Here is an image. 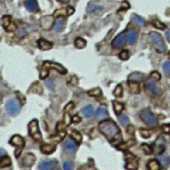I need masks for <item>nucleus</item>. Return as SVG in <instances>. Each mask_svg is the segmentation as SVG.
<instances>
[{"instance_id": "obj_1", "label": "nucleus", "mask_w": 170, "mask_h": 170, "mask_svg": "<svg viewBox=\"0 0 170 170\" xmlns=\"http://www.w3.org/2000/svg\"><path fill=\"white\" fill-rule=\"evenodd\" d=\"M99 128L102 134L106 136V139L110 140V142L121 140L120 129L117 125V123L112 120L109 119V120L102 121L99 125Z\"/></svg>"}, {"instance_id": "obj_2", "label": "nucleus", "mask_w": 170, "mask_h": 170, "mask_svg": "<svg viewBox=\"0 0 170 170\" xmlns=\"http://www.w3.org/2000/svg\"><path fill=\"white\" fill-rule=\"evenodd\" d=\"M50 69H55L57 72H59L61 74H66L67 72L66 69L63 66L59 65V64L51 62V61H45L43 63V65H42V69H41L40 78L44 79L45 77H47V76L49 75V72Z\"/></svg>"}, {"instance_id": "obj_3", "label": "nucleus", "mask_w": 170, "mask_h": 170, "mask_svg": "<svg viewBox=\"0 0 170 170\" xmlns=\"http://www.w3.org/2000/svg\"><path fill=\"white\" fill-rule=\"evenodd\" d=\"M140 118L150 127H156L157 125V117L149 109H144L140 113Z\"/></svg>"}, {"instance_id": "obj_4", "label": "nucleus", "mask_w": 170, "mask_h": 170, "mask_svg": "<svg viewBox=\"0 0 170 170\" xmlns=\"http://www.w3.org/2000/svg\"><path fill=\"white\" fill-rule=\"evenodd\" d=\"M21 104L19 102L18 100L16 99H11L7 101L6 106H5V109L7 110L8 114L11 117H15L16 116L19 111L21 110Z\"/></svg>"}, {"instance_id": "obj_5", "label": "nucleus", "mask_w": 170, "mask_h": 170, "mask_svg": "<svg viewBox=\"0 0 170 170\" xmlns=\"http://www.w3.org/2000/svg\"><path fill=\"white\" fill-rule=\"evenodd\" d=\"M150 36H151V39L156 49L159 53H163L166 49V46L162 37L157 32H152Z\"/></svg>"}, {"instance_id": "obj_6", "label": "nucleus", "mask_w": 170, "mask_h": 170, "mask_svg": "<svg viewBox=\"0 0 170 170\" xmlns=\"http://www.w3.org/2000/svg\"><path fill=\"white\" fill-rule=\"evenodd\" d=\"M28 131L31 137L36 141H41L42 140V134L39 130L38 120L34 119L28 124Z\"/></svg>"}, {"instance_id": "obj_7", "label": "nucleus", "mask_w": 170, "mask_h": 170, "mask_svg": "<svg viewBox=\"0 0 170 170\" xmlns=\"http://www.w3.org/2000/svg\"><path fill=\"white\" fill-rule=\"evenodd\" d=\"M125 168L127 170H137L139 168V162L137 157L132 153H127L125 155Z\"/></svg>"}, {"instance_id": "obj_8", "label": "nucleus", "mask_w": 170, "mask_h": 170, "mask_svg": "<svg viewBox=\"0 0 170 170\" xmlns=\"http://www.w3.org/2000/svg\"><path fill=\"white\" fill-rule=\"evenodd\" d=\"M10 144L14 145V146H16L17 150L15 151V156L17 157H19V155L21 154L22 149L25 145V140L20 135H14L10 140Z\"/></svg>"}, {"instance_id": "obj_9", "label": "nucleus", "mask_w": 170, "mask_h": 170, "mask_svg": "<svg viewBox=\"0 0 170 170\" xmlns=\"http://www.w3.org/2000/svg\"><path fill=\"white\" fill-rule=\"evenodd\" d=\"M146 88H147L149 91H150L151 93H152L154 95H157V96L161 95V88L159 87V85L157 84L155 79H153L151 77L149 78L148 80L146 81Z\"/></svg>"}, {"instance_id": "obj_10", "label": "nucleus", "mask_w": 170, "mask_h": 170, "mask_svg": "<svg viewBox=\"0 0 170 170\" xmlns=\"http://www.w3.org/2000/svg\"><path fill=\"white\" fill-rule=\"evenodd\" d=\"M126 40H127V37H126V35L124 32H122V33L118 34L116 38H115L114 40L112 41L111 42V44H112V46L114 47V48H122L123 46L125 45V42H126Z\"/></svg>"}, {"instance_id": "obj_11", "label": "nucleus", "mask_w": 170, "mask_h": 170, "mask_svg": "<svg viewBox=\"0 0 170 170\" xmlns=\"http://www.w3.org/2000/svg\"><path fill=\"white\" fill-rule=\"evenodd\" d=\"M63 148L64 150H65L66 151H67L68 153L73 154V153L76 151L77 146H76V143H75L74 141H72V140H68V141H66V142L63 144Z\"/></svg>"}, {"instance_id": "obj_12", "label": "nucleus", "mask_w": 170, "mask_h": 170, "mask_svg": "<svg viewBox=\"0 0 170 170\" xmlns=\"http://www.w3.org/2000/svg\"><path fill=\"white\" fill-rule=\"evenodd\" d=\"M36 161V157L32 153H28L25 156V157L22 160V163L23 165L26 166V167H31L33 165V163Z\"/></svg>"}, {"instance_id": "obj_13", "label": "nucleus", "mask_w": 170, "mask_h": 170, "mask_svg": "<svg viewBox=\"0 0 170 170\" xmlns=\"http://www.w3.org/2000/svg\"><path fill=\"white\" fill-rule=\"evenodd\" d=\"M38 45L40 49L42 50H49L53 47V43L49 41H47L43 38H41L38 41Z\"/></svg>"}, {"instance_id": "obj_14", "label": "nucleus", "mask_w": 170, "mask_h": 170, "mask_svg": "<svg viewBox=\"0 0 170 170\" xmlns=\"http://www.w3.org/2000/svg\"><path fill=\"white\" fill-rule=\"evenodd\" d=\"M144 75L140 72H132L128 76V83H140L143 80Z\"/></svg>"}, {"instance_id": "obj_15", "label": "nucleus", "mask_w": 170, "mask_h": 170, "mask_svg": "<svg viewBox=\"0 0 170 170\" xmlns=\"http://www.w3.org/2000/svg\"><path fill=\"white\" fill-rule=\"evenodd\" d=\"M25 7L30 12H37L38 10V4L37 0H27L25 3Z\"/></svg>"}, {"instance_id": "obj_16", "label": "nucleus", "mask_w": 170, "mask_h": 170, "mask_svg": "<svg viewBox=\"0 0 170 170\" xmlns=\"http://www.w3.org/2000/svg\"><path fill=\"white\" fill-rule=\"evenodd\" d=\"M56 166V162H42L39 165L40 170H52Z\"/></svg>"}, {"instance_id": "obj_17", "label": "nucleus", "mask_w": 170, "mask_h": 170, "mask_svg": "<svg viewBox=\"0 0 170 170\" xmlns=\"http://www.w3.org/2000/svg\"><path fill=\"white\" fill-rule=\"evenodd\" d=\"M53 23H54V18L52 16L43 17L42 20H41V25L45 29L50 28L51 25H53Z\"/></svg>"}, {"instance_id": "obj_18", "label": "nucleus", "mask_w": 170, "mask_h": 170, "mask_svg": "<svg viewBox=\"0 0 170 170\" xmlns=\"http://www.w3.org/2000/svg\"><path fill=\"white\" fill-rule=\"evenodd\" d=\"M156 148H157V154H162L165 151V142H164V140L162 139V138H159L158 140H157L156 142Z\"/></svg>"}, {"instance_id": "obj_19", "label": "nucleus", "mask_w": 170, "mask_h": 170, "mask_svg": "<svg viewBox=\"0 0 170 170\" xmlns=\"http://www.w3.org/2000/svg\"><path fill=\"white\" fill-rule=\"evenodd\" d=\"M55 145L50 144H43L41 146V151L43 154H51L55 151Z\"/></svg>"}, {"instance_id": "obj_20", "label": "nucleus", "mask_w": 170, "mask_h": 170, "mask_svg": "<svg viewBox=\"0 0 170 170\" xmlns=\"http://www.w3.org/2000/svg\"><path fill=\"white\" fill-rule=\"evenodd\" d=\"M64 25H65V20L61 17H59V19H57L55 21V25H54V31L56 32H59L64 28Z\"/></svg>"}, {"instance_id": "obj_21", "label": "nucleus", "mask_w": 170, "mask_h": 170, "mask_svg": "<svg viewBox=\"0 0 170 170\" xmlns=\"http://www.w3.org/2000/svg\"><path fill=\"white\" fill-rule=\"evenodd\" d=\"M108 116V113H107V110L104 106H100L99 107V109L96 111V118L99 119V120H101V119H104L107 117Z\"/></svg>"}, {"instance_id": "obj_22", "label": "nucleus", "mask_w": 170, "mask_h": 170, "mask_svg": "<svg viewBox=\"0 0 170 170\" xmlns=\"http://www.w3.org/2000/svg\"><path fill=\"white\" fill-rule=\"evenodd\" d=\"M11 165V159L6 155L4 157H1V161H0V168H7Z\"/></svg>"}, {"instance_id": "obj_23", "label": "nucleus", "mask_w": 170, "mask_h": 170, "mask_svg": "<svg viewBox=\"0 0 170 170\" xmlns=\"http://www.w3.org/2000/svg\"><path fill=\"white\" fill-rule=\"evenodd\" d=\"M148 170H161V165L157 160H151L148 162Z\"/></svg>"}, {"instance_id": "obj_24", "label": "nucleus", "mask_w": 170, "mask_h": 170, "mask_svg": "<svg viewBox=\"0 0 170 170\" xmlns=\"http://www.w3.org/2000/svg\"><path fill=\"white\" fill-rule=\"evenodd\" d=\"M137 39V32L134 30H131L128 32L127 35V40L129 43H134Z\"/></svg>"}, {"instance_id": "obj_25", "label": "nucleus", "mask_w": 170, "mask_h": 170, "mask_svg": "<svg viewBox=\"0 0 170 170\" xmlns=\"http://www.w3.org/2000/svg\"><path fill=\"white\" fill-rule=\"evenodd\" d=\"M134 144V140H128V141L125 142V143H122L121 144L117 145V148L119 150H121V151H126L128 148H130L131 146H133Z\"/></svg>"}, {"instance_id": "obj_26", "label": "nucleus", "mask_w": 170, "mask_h": 170, "mask_svg": "<svg viewBox=\"0 0 170 170\" xmlns=\"http://www.w3.org/2000/svg\"><path fill=\"white\" fill-rule=\"evenodd\" d=\"M68 15V8H63L57 9L55 13H54V17L57 18V17H61V16H66Z\"/></svg>"}, {"instance_id": "obj_27", "label": "nucleus", "mask_w": 170, "mask_h": 170, "mask_svg": "<svg viewBox=\"0 0 170 170\" xmlns=\"http://www.w3.org/2000/svg\"><path fill=\"white\" fill-rule=\"evenodd\" d=\"M113 106H114V110L115 112H116V114L119 115L123 110L124 109V106H123V104L122 103H120L118 101H113Z\"/></svg>"}, {"instance_id": "obj_28", "label": "nucleus", "mask_w": 170, "mask_h": 170, "mask_svg": "<svg viewBox=\"0 0 170 170\" xmlns=\"http://www.w3.org/2000/svg\"><path fill=\"white\" fill-rule=\"evenodd\" d=\"M88 93H89V96H92V97H100L101 95L102 92L101 89H100V88H95V89L89 90Z\"/></svg>"}, {"instance_id": "obj_29", "label": "nucleus", "mask_w": 170, "mask_h": 170, "mask_svg": "<svg viewBox=\"0 0 170 170\" xmlns=\"http://www.w3.org/2000/svg\"><path fill=\"white\" fill-rule=\"evenodd\" d=\"M71 137L76 141L77 144H80L82 142V134L78 131H72L71 134Z\"/></svg>"}, {"instance_id": "obj_30", "label": "nucleus", "mask_w": 170, "mask_h": 170, "mask_svg": "<svg viewBox=\"0 0 170 170\" xmlns=\"http://www.w3.org/2000/svg\"><path fill=\"white\" fill-rule=\"evenodd\" d=\"M129 90L132 93H138L140 92V86L138 83H129Z\"/></svg>"}, {"instance_id": "obj_31", "label": "nucleus", "mask_w": 170, "mask_h": 170, "mask_svg": "<svg viewBox=\"0 0 170 170\" xmlns=\"http://www.w3.org/2000/svg\"><path fill=\"white\" fill-rule=\"evenodd\" d=\"M159 161L163 168H168L170 164V157L168 156H163L159 158Z\"/></svg>"}, {"instance_id": "obj_32", "label": "nucleus", "mask_w": 170, "mask_h": 170, "mask_svg": "<svg viewBox=\"0 0 170 170\" xmlns=\"http://www.w3.org/2000/svg\"><path fill=\"white\" fill-rule=\"evenodd\" d=\"M83 113L86 117H91L93 114V110L92 106H87L83 108Z\"/></svg>"}, {"instance_id": "obj_33", "label": "nucleus", "mask_w": 170, "mask_h": 170, "mask_svg": "<svg viewBox=\"0 0 170 170\" xmlns=\"http://www.w3.org/2000/svg\"><path fill=\"white\" fill-rule=\"evenodd\" d=\"M75 46L77 49H83L86 46V41H85L83 38H77L75 40Z\"/></svg>"}, {"instance_id": "obj_34", "label": "nucleus", "mask_w": 170, "mask_h": 170, "mask_svg": "<svg viewBox=\"0 0 170 170\" xmlns=\"http://www.w3.org/2000/svg\"><path fill=\"white\" fill-rule=\"evenodd\" d=\"M11 24V16L10 15H4L2 18V25L6 29L8 25Z\"/></svg>"}, {"instance_id": "obj_35", "label": "nucleus", "mask_w": 170, "mask_h": 170, "mask_svg": "<svg viewBox=\"0 0 170 170\" xmlns=\"http://www.w3.org/2000/svg\"><path fill=\"white\" fill-rule=\"evenodd\" d=\"M153 25L157 28V29H159V30H164L166 29V25L163 24V23H162L161 21H158V20H155V21H153L152 22Z\"/></svg>"}, {"instance_id": "obj_36", "label": "nucleus", "mask_w": 170, "mask_h": 170, "mask_svg": "<svg viewBox=\"0 0 170 170\" xmlns=\"http://www.w3.org/2000/svg\"><path fill=\"white\" fill-rule=\"evenodd\" d=\"M141 147H142V150H143V151H144L146 155H151V153L153 152V150L152 148L147 144H143L141 145Z\"/></svg>"}, {"instance_id": "obj_37", "label": "nucleus", "mask_w": 170, "mask_h": 170, "mask_svg": "<svg viewBox=\"0 0 170 170\" xmlns=\"http://www.w3.org/2000/svg\"><path fill=\"white\" fill-rule=\"evenodd\" d=\"M123 87L121 86V85H118V86H117L116 87V89L114 90V95L116 97H121L122 96V94H123Z\"/></svg>"}, {"instance_id": "obj_38", "label": "nucleus", "mask_w": 170, "mask_h": 170, "mask_svg": "<svg viewBox=\"0 0 170 170\" xmlns=\"http://www.w3.org/2000/svg\"><path fill=\"white\" fill-rule=\"evenodd\" d=\"M118 120L120 123L123 125V126H127V123H128V118H127V116L125 115H123V116H119L118 117Z\"/></svg>"}, {"instance_id": "obj_39", "label": "nucleus", "mask_w": 170, "mask_h": 170, "mask_svg": "<svg viewBox=\"0 0 170 170\" xmlns=\"http://www.w3.org/2000/svg\"><path fill=\"white\" fill-rule=\"evenodd\" d=\"M119 58L123 60H127L129 58V52L127 50H123L119 54Z\"/></svg>"}, {"instance_id": "obj_40", "label": "nucleus", "mask_w": 170, "mask_h": 170, "mask_svg": "<svg viewBox=\"0 0 170 170\" xmlns=\"http://www.w3.org/2000/svg\"><path fill=\"white\" fill-rule=\"evenodd\" d=\"M134 20L137 23V25L140 26H143L144 25V21L143 20V18H141L139 15H134Z\"/></svg>"}, {"instance_id": "obj_41", "label": "nucleus", "mask_w": 170, "mask_h": 170, "mask_svg": "<svg viewBox=\"0 0 170 170\" xmlns=\"http://www.w3.org/2000/svg\"><path fill=\"white\" fill-rule=\"evenodd\" d=\"M140 134H141V136L143 138H150L151 136V131H150L148 129H140Z\"/></svg>"}, {"instance_id": "obj_42", "label": "nucleus", "mask_w": 170, "mask_h": 170, "mask_svg": "<svg viewBox=\"0 0 170 170\" xmlns=\"http://www.w3.org/2000/svg\"><path fill=\"white\" fill-rule=\"evenodd\" d=\"M63 168L64 170H72V168H73V165H72V163L71 162L66 161L64 162Z\"/></svg>"}, {"instance_id": "obj_43", "label": "nucleus", "mask_w": 170, "mask_h": 170, "mask_svg": "<svg viewBox=\"0 0 170 170\" xmlns=\"http://www.w3.org/2000/svg\"><path fill=\"white\" fill-rule=\"evenodd\" d=\"M163 70L165 71L167 75H170V62L167 61L163 64Z\"/></svg>"}, {"instance_id": "obj_44", "label": "nucleus", "mask_w": 170, "mask_h": 170, "mask_svg": "<svg viewBox=\"0 0 170 170\" xmlns=\"http://www.w3.org/2000/svg\"><path fill=\"white\" fill-rule=\"evenodd\" d=\"M151 77L153 78V79H155V80H160L161 79V75H160V73L158 72H153L151 74Z\"/></svg>"}, {"instance_id": "obj_45", "label": "nucleus", "mask_w": 170, "mask_h": 170, "mask_svg": "<svg viewBox=\"0 0 170 170\" xmlns=\"http://www.w3.org/2000/svg\"><path fill=\"white\" fill-rule=\"evenodd\" d=\"M15 29H16V25H15V23H12V22H11V24L6 28V30L8 31V32H14Z\"/></svg>"}, {"instance_id": "obj_46", "label": "nucleus", "mask_w": 170, "mask_h": 170, "mask_svg": "<svg viewBox=\"0 0 170 170\" xmlns=\"http://www.w3.org/2000/svg\"><path fill=\"white\" fill-rule=\"evenodd\" d=\"M46 84L48 85V87H49L51 90L54 89V86H55V85H54V83H53V81L51 80V79H48V80L46 81Z\"/></svg>"}, {"instance_id": "obj_47", "label": "nucleus", "mask_w": 170, "mask_h": 170, "mask_svg": "<svg viewBox=\"0 0 170 170\" xmlns=\"http://www.w3.org/2000/svg\"><path fill=\"white\" fill-rule=\"evenodd\" d=\"M162 129L163 131L167 133V134H170V124H166L162 126Z\"/></svg>"}, {"instance_id": "obj_48", "label": "nucleus", "mask_w": 170, "mask_h": 170, "mask_svg": "<svg viewBox=\"0 0 170 170\" xmlns=\"http://www.w3.org/2000/svg\"><path fill=\"white\" fill-rule=\"evenodd\" d=\"M73 106H74V104L72 103V102H71V103H69L67 106H66V109H65V110L66 111H67L68 112L70 111V110H72V109H73Z\"/></svg>"}, {"instance_id": "obj_49", "label": "nucleus", "mask_w": 170, "mask_h": 170, "mask_svg": "<svg viewBox=\"0 0 170 170\" xmlns=\"http://www.w3.org/2000/svg\"><path fill=\"white\" fill-rule=\"evenodd\" d=\"M129 7H130V5H129V4L127 3V1H124V2H123V4H122V8L127 9V8H128Z\"/></svg>"}, {"instance_id": "obj_50", "label": "nucleus", "mask_w": 170, "mask_h": 170, "mask_svg": "<svg viewBox=\"0 0 170 170\" xmlns=\"http://www.w3.org/2000/svg\"><path fill=\"white\" fill-rule=\"evenodd\" d=\"M80 120H81V118L78 117V116H75V117H72V122L73 123H79L80 122Z\"/></svg>"}, {"instance_id": "obj_51", "label": "nucleus", "mask_w": 170, "mask_h": 170, "mask_svg": "<svg viewBox=\"0 0 170 170\" xmlns=\"http://www.w3.org/2000/svg\"><path fill=\"white\" fill-rule=\"evenodd\" d=\"M36 85H37V83H35V84L32 85V87H33V88H35V89H38ZM38 90L37 91V92H38V93H41V92H42V87H41V86L39 85V83H38Z\"/></svg>"}, {"instance_id": "obj_52", "label": "nucleus", "mask_w": 170, "mask_h": 170, "mask_svg": "<svg viewBox=\"0 0 170 170\" xmlns=\"http://www.w3.org/2000/svg\"><path fill=\"white\" fill-rule=\"evenodd\" d=\"M127 132H128V133H132V134L134 133V127H133V126H129V127H128Z\"/></svg>"}, {"instance_id": "obj_53", "label": "nucleus", "mask_w": 170, "mask_h": 170, "mask_svg": "<svg viewBox=\"0 0 170 170\" xmlns=\"http://www.w3.org/2000/svg\"><path fill=\"white\" fill-rule=\"evenodd\" d=\"M0 157H4V155H5V152H4V149H1L0 150Z\"/></svg>"}, {"instance_id": "obj_54", "label": "nucleus", "mask_w": 170, "mask_h": 170, "mask_svg": "<svg viewBox=\"0 0 170 170\" xmlns=\"http://www.w3.org/2000/svg\"><path fill=\"white\" fill-rule=\"evenodd\" d=\"M166 36H167V38H168V40L170 42V31L168 32H167V33H166Z\"/></svg>"}, {"instance_id": "obj_55", "label": "nucleus", "mask_w": 170, "mask_h": 170, "mask_svg": "<svg viewBox=\"0 0 170 170\" xmlns=\"http://www.w3.org/2000/svg\"><path fill=\"white\" fill-rule=\"evenodd\" d=\"M59 1L61 3H68L69 2V0H59Z\"/></svg>"}, {"instance_id": "obj_56", "label": "nucleus", "mask_w": 170, "mask_h": 170, "mask_svg": "<svg viewBox=\"0 0 170 170\" xmlns=\"http://www.w3.org/2000/svg\"><path fill=\"white\" fill-rule=\"evenodd\" d=\"M168 56L170 58V51H168Z\"/></svg>"}]
</instances>
